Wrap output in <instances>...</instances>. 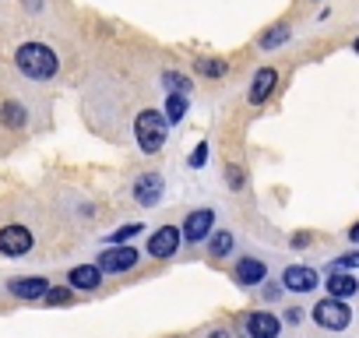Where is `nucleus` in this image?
Masks as SVG:
<instances>
[{
  "label": "nucleus",
  "mask_w": 359,
  "mask_h": 338,
  "mask_svg": "<svg viewBox=\"0 0 359 338\" xmlns=\"http://www.w3.org/2000/svg\"><path fill=\"white\" fill-rule=\"evenodd\" d=\"M15 67H18L25 78H32V81H50V78H57V71H60V57H57V50L46 46V43H22V46L15 50Z\"/></svg>",
  "instance_id": "nucleus-1"
},
{
  "label": "nucleus",
  "mask_w": 359,
  "mask_h": 338,
  "mask_svg": "<svg viewBox=\"0 0 359 338\" xmlns=\"http://www.w3.org/2000/svg\"><path fill=\"white\" fill-rule=\"evenodd\" d=\"M165 134H169V120H165L158 109H141V113L134 116V141H137V148H141L144 155L162 151Z\"/></svg>",
  "instance_id": "nucleus-2"
},
{
  "label": "nucleus",
  "mask_w": 359,
  "mask_h": 338,
  "mask_svg": "<svg viewBox=\"0 0 359 338\" xmlns=\"http://www.w3.org/2000/svg\"><path fill=\"white\" fill-rule=\"evenodd\" d=\"M310 317H313V324L324 327V331H345L348 320H352V306H348L341 296H324L320 303H313Z\"/></svg>",
  "instance_id": "nucleus-3"
},
{
  "label": "nucleus",
  "mask_w": 359,
  "mask_h": 338,
  "mask_svg": "<svg viewBox=\"0 0 359 338\" xmlns=\"http://www.w3.org/2000/svg\"><path fill=\"white\" fill-rule=\"evenodd\" d=\"M137 261H141V254H137V247H130V243H109V247L95 257V264H99L106 275H123V271L137 268Z\"/></svg>",
  "instance_id": "nucleus-4"
},
{
  "label": "nucleus",
  "mask_w": 359,
  "mask_h": 338,
  "mask_svg": "<svg viewBox=\"0 0 359 338\" xmlns=\"http://www.w3.org/2000/svg\"><path fill=\"white\" fill-rule=\"evenodd\" d=\"M32 247H36V236L29 226H22V222L0 226V254L4 257H25V254H32Z\"/></svg>",
  "instance_id": "nucleus-5"
},
{
  "label": "nucleus",
  "mask_w": 359,
  "mask_h": 338,
  "mask_svg": "<svg viewBox=\"0 0 359 338\" xmlns=\"http://www.w3.org/2000/svg\"><path fill=\"white\" fill-rule=\"evenodd\" d=\"M180 243H184V229H180V226H158V229L148 236L144 254H151L155 261H169V257L180 250Z\"/></svg>",
  "instance_id": "nucleus-6"
},
{
  "label": "nucleus",
  "mask_w": 359,
  "mask_h": 338,
  "mask_svg": "<svg viewBox=\"0 0 359 338\" xmlns=\"http://www.w3.org/2000/svg\"><path fill=\"white\" fill-rule=\"evenodd\" d=\"M212 226H215V212L212 208H194V212H187V219H184L180 229H184V240L191 247H198L212 236Z\"/></svg>",
  "instance_id": "nucleus-7"
},
{
  "label": "nucleus",
  "mask_w": 359,
  "mask_h": 338,
  "mask_svg": "<svg viewBox=\"0 0 359 338\" xmlns=\"http://www.w3.org/2000/svg\"><path fill=\"white\" fill-rule=\"evenodd\" d=\"M50 289H53V285H50V278H43V275H18V278L8 282V292H11L15 299H25V303L46 299Z\"/></svg>",
  "instance_id": "nucleus-8"
},
{
  "label": "nucleus",
  "mask_w": 359,
  "mask_h": 338,
  "mask_svg": "<svg viewBox=\"0 0 359 338\" xmlns=\"http://www.w3.org/2000/svg\"><path fill=\"white\" fill-rule=\"evenodd\" d=\"M278 88V71L275 67H257L254 71V78H250V92H247V102L250 106H264L268 99H271V92Z\"/></svg>",
  "instance_id": "nucleus-9"
},
{
  "label": "nucleus",
  "mask_w": 359,
  "mask_h": 338,
  "mask_svg": "<svg viewBox=\"0 0 359 338\" xmlns=\"http://www.w3.org/2000/svg\"><path fill=\"white\" fill-rule=\"evenodd\" d=\"M162 191H165V180H162V173H141L137 180H134V201L141 205V208H155L158 205V198H162Z\"/></svg>",
  "instance_id": "nucleus-10"
},
{
  "label": "nucleus",
  "mask_w": 359,
  "mask_h": 338,
  "mask_svg": "<svg viewBox=\"0 0 359 338\" xmlns=\"http://www.w3.org/2000/svg\"><path fill=\"white\" fill-rule=\"evenodd\" d=\"M278 331H282V320L271 310H257V313L243 317V334L247 338H278Z\"/></svg>",
  "instance_id": "nucleus-11"
},
{
  "label": "nucleus",
  "mask_w": 359,
  "mask_h": 338,
  "mask_svg": "<svg viewBox=\"0 0 359 338\" xmlns=\"http://www.w3.org/2000/svg\"><path fill=\"white\" fill-rule=\"evenodd\" d=\"M102 278H106V271H102L99 264H74V268L67 271V285H71L74 292H95V289L102 285Z\"/></svg>",
  "instance_id": "nucleus-12"
},
{
  "label": "nucleus",
  "mask_w": 359,
  "mask_h": 338,
  "mask_svg": "<svg viewBox=\"0 0 359 338\" xmlns=\"http://www.w3.org/2000/svg\"><path fill=\"white\" fill-rule=\"evenodd\" d=\"M317 285H320V278L306 264H289L282 271V289H289V292H313Z\"/></svg>",
  "instance_id": "nucleus-13"
},
{
  "label": "nucleus",
  "mask_w": 359,
  "mask_h": 338,
  "mask_svg": "<svg viewBox=\"0 0 359 338\" xmlns=\"http://www.w3.org/2000/svg\"><path fill=\"white\" fill-rule=\"evenodd\" d=\"M233 278H236L240 285H261V282L268 278V264H264L261 257H240L236 268H233Z\"/></svg>",
  "instance_id": "nucleus-14"
},
{
  "label": "nucleus",
  "mask_w": 359,
  "mask_h": 338,
  "mask_svg": "<svg viewBox=\"0 0 359 338\" xmlns=\"http://www.w3.org/2000/svg\"><path fill=\"white\" fill-rule=\"evenodd\" d=\"M324 289H327V296H341V299H348V296L359 292V282H355V275H348V271H331L327 282H324Z\"/></svg>",
  "instance_id": "nucleus-15"
},
{
  "label": "nucleus",
  "mask_w": 359,
  "mask_h": 338,
  "mask_svg": "<svg viewBox=\"0 0 359 338\" xmlns=\"http://www.w3.org/2000/svg\"><path fill=\"white\" fill-rule=\"evenodd\" d=\"M194 74H201V78H226L229 64L222 57H194Z\"/></svg>",
  "instance_id": "nucleus-16"
},
{
  "label": "nucleus",
  "mask_w": 359,
  "mask_h": 338,
  "mask_svg": "<svg viewBox=\"0 0 359 338\" xmlns=\"http://www.w3.org/2000/svg\"><path fill=\"white\" fill-rule=\"evenodd\" d=\"M0 123L11 127V130H18V127L29 123V109H25L22 102H4V106H0Z\"/></svg>",
  "instance_id": "nucleus-17"
},
{
  "label": "nucleus",
  "mask_w": 359,
  "mask_h": 338,
  "mask_svg": "<svg viewBox=\"0 0 359 338\" xmlns=\"http://www.w3.org/2000/svg\"><path fill=\"white\" fill-rule=\"evenodd\" d=\"M289 39H292V29H289L285 22H278V25H271V29L257 39V46H261V50H278V46H285Z\"/></svg>",
  "instance_id": "nucleus-18"
},
{
  "label": "nucleus",
  "mask_w": 359,
  "mask_h": 338,
  "mask_svg": "<svg viewBox=\"0 0 359 338\" xmlns=\"http://www.w3.org/2000/svg\"><path fill=\"white\" fill-rule=\"evenodd\" d=\"M184 116H187V92H169L165 95V120L180 123Z\"/></svg>",
  "instance_id": "nucleus-19"
},
{
  "label": "nucleus",
  "mask_w": 359,
  "mask_h": 338,
  "mask_svg": "<svg viewBox=\"0 0 359 338\" xmlns=\"http://www.w3.org/2000/svg\"><path fill=\"white\" fill-rule=\"evenodd\" d=\"M233 243H236L233 233H226V229H222V233H212V240H208V254H212V257H226V254H233Z\"/></svg>",
  "instance_id": "nucleus-20"
},
{
  "label": "nucleus",
  "mask_w": 359,
  "mask_h": 338,
  "mask_svg": "<svg viewBox=\"0 0 359 338\" xmlns=\"http://www.w3.org/2000/svg\"><path fill=\"white\" fill-rule=\"evenodd\" d=\"M162 88H169V92H191L194 81L187 74H180V71H162Z\"/></svg>",
  "instance_id": "nucleus-21"
},
{
  "label": "nucleus",
  "mask_w": 359,
  "mask_h": 338,
  "mask_svg": "<svg viewBox=\"0 0 359 338\" xmlns=\"http://www.w3.org/2000/svg\"><path fill=\"white\" fill-rule=\"evenodd\" d=\"M141 229H144L141 222H127V226H120L116 233H109V236H106V243H130Z\"/></svg>",
  "instance_id": "nucleus-22"
},
{
  "label": "nucleus",
  "mask_w": 359,
  "mask_h": 338,
  "mask_svg": "<svg viewBox=\"0 0 359 338\" xmlns=\"http://www.w3.org/2000/svg\"><path fill=\"white\" fill-rule=\"evenodd\" d=\"M74 299V289L71 285H53L50 292H46V303L50 306H64V303H71Z\"/></svg>",
  "instance_id": "nucleus-23"
},
{
  "label": "nucleus",
  "mask_w": 359,
  "mask_h": 338,
  "mask_svg": "<svg viewBox=\"0 0 359 338\" xmlns=\"http://www.w3.org/2000/svg\"><path fill=\"white\" fill-rule=\"evenodd\" d=\"M352 268H359V250H352V254H341V257H334L327 271H352Z\"/></svg>",
  "instance_id": "nucleus-24"
},
{
  "label": "nucleus",
  "mask_w": 359,
  "mask_h": 338,
  "mask_svg": "<svg viewBox=\"0 0 359 338\" xmlns=\"http://www.w3.org/2000/svg\"><path fill=\"white\" fill-rule=\"evenodd\" d=\"M226 180H229V187L233 191H243V184H247V177H243V165H226Z\"/></svg>",
  "instance_id": "nucleus-25"
},
{
  "label": "nucleus",
  "mask_w": 359,
  "mask_h": 338,
  "mask_svg": "<svg viewBox=\"0 0 359 338\" xmlns=\"http://www.w3.org/2000/svg\"><path fill=\"white\" fill-rule=\"evenodd\" d=\"M208 162V141H201L194 151H191V169H201Z\"/></svg>",
  "instance_id": "nucleus-26"
},
{
  "label": "nucleus",
  "mask_w": 359,
  "mask_h": 338,
  "mask_svg": "<svg viewBox=\"0 0 359 338\" xmlns=\"http://www.w3.org/2000/svg\"><path fill=\"white\" fill-rule=\"evenodd\" d=\"M310 240H313L310 233H296V236H292V247H310Z\"/></svg>",
  "instance_id": "nucleus-27"
},
{
  "label": "nucleus",
  "mask_w": 359,
  "mask_h": 338,
  "mask_svg": "<svg viewBox=\"0 0 359 338\" xmlns=\"http://www.w3.org/2000/svg\"><path fill=\"white\" fill-rule=\"evenodd\" d=\"M208 338H233V334H229L226 327H212V331H208Z\"/></svg>",
  "instance_id": "nucleus-28"
},
{
  "label": "nucleus",
  "mask_w": 359,
  "mask_h": 338,
  "mask_svg": "<svg viewBox=\"0 0 359 338\" xmlns=\"http://www.w3.org/2000/svg\"><path fill=\"white\" fill-rule=\"evenodd\" d=\"M348 240H352V243H359V222H355V226L348 229Z\"/></svg>",
  "instance_id": "nucleus-29"
},
{
  "label": "nucleus",
  "mask_w": 359,
  "mask_h": 338,
  "mask_svg": "<svg viewBox=\"0 0 359 338\" xmlns=\"http://www.w3.org/2000/svg\"><path fill=\"white\" fill-rule=\"evenodd\" d=\"M43 8V0H29V11H39Z\"/></svg>",
  "instance_id": "nucleus-30"
},
{
  "label": "nucleus",
  "mask_w": 359,
  "mask_h": 338,
  "mask_svg": "<svg viewBox=\"0 0 359 338\" xmlns=\"http://www.w3.org/2000/svg\"><path fill=\"white\" fill-rule=\"evenodd\" d=\"M352 50H355V53H359V36H355V39H352Z\"/></svg>",
  "instance_id": "nucleus-31"
}]
</instances>
